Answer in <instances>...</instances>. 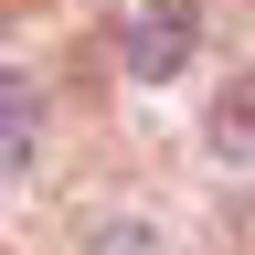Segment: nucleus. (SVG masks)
<instances>
[{
    "label": "nucleus",
    "mask_w": 255,
    "mask_h": 255,
    "mask_svg": "<svg viewBox=\"0 0 255 255\" xmlns=\"http://www.w3.org/2000/svg\"><path fill=\"white\" fill-rule=\"evenodd\" d=\"M85 255H181V245L159 234V223H138V213H117V223H96V234H85Z\"/></svg>",
    "instance_id": "nucleus-4"
},
{
    "label": "nucleus",
    "mask_w": 255,
    "mask_h": 255,
    "mask_svg": "<svg viewBox=\"0 0 255 255\" xmlns=\"http://www.w3.org/2000/svg\"><path fill=\"white\" fill-rule=\"evenodd\" d=\"M32 149H43V85H32V75H0V181H21Z\"/></svg>",
    "instance_id": "nucleus-3"
},
{
    "label": "nucleus",
    "mask_w": 255,
    "mask_h": 255,
    "mask_svg": "<svg viewBox=\"0 0 255 255\" xmlns=\"http://www.w3.org/2000/svg\"><path fill=\"white\" fill-rule=\"evenodd\" d=\"M202 149L223 159V170H255V64H245V75L213 96V117H202Z\"/></svg>",
    "instance_id": "nucleus-2"
},
{
    "label": "nucleus",
    "mask_w": 255,
    "mask_h": 255,
    "mask_svg": "<svg viewBox=\"0 0 255 255\" xmlns=\"http://www.w3.org/2000/svg\"><path fill=\"white\" fill-rule=\"evenodd\" d=\"M117 53H128V75H138V85L181 75V64H191V0H138L128 32H117Z\"/></svg>",
    "instance_id": "nucleus-1"
}]
</instances>
